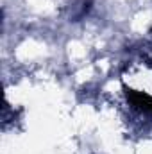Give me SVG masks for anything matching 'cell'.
<instances>
[{"mask_svg":"<svg viewBox=\"0 0 152 154\" xmlns=\"http://www.w3.org/2000/svg\"><path fill=\"white\" fill-rule=\"evenodd\" d=\"M125 95H127V100L134 108L152 113V95L145 93V91H136V90H125Z\"/></svg>","mask_w":152,"mask_h":154,"instance_id":"cell-1","label":"cell"}]
</instances>
